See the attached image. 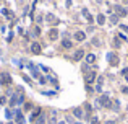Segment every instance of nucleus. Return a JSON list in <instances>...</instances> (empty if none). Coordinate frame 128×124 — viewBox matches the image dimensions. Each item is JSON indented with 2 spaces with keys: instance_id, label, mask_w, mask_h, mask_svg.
<instances>
[{
  "instance_id": "20",
  "label": "nucleus",
  "mask_w": 128,
  "mask_h": 124,
  "mask_svg": "<svg viewBox=\"0 0 128 124\" xmlns=\"http://www.w3.org/2000/svg\"><path fill=\"white\" fill-rule=\"evenodd\" d=\"M122 75L125 77V80L128 82V69H123V70H122Z\"/></svg>"
},
{
  "instance_id": "16",
  "label": "nucleus",
  "mask_w": 128,
  "mask_h": 124,
  "mask_svg": "<svg viewBox=\"0 0 128 124\" xmlns=\"http://www.w3.org/2000/svg\"><path fill=\"white\" fill-rule=\"evenodd\" d=\"M96 20H97V25H104V23H105V16L102 15V13H99Z\"/></svg>"
},
{
  "instance_id": "21",
  "label": "nucleus",
  "mask_w": 128,
  "mask_h": 124,
  "mask_svg": "<svg viewBox=\"0 0 128 124\" xmlns=\"http://www.w3.org/2000/svg\"><path fill=\"white\" fill-rule=\"evenodd\" d=\"M91 121H92V124H99V119H97L96 116H92V118H91Z\"/></svg>"
},
{
  "instance_id": "23",
  "label": "nucleus",
  "mask_w": 128,
  "mask_h": 124,
  "mask_svg": "<svg viewBox=\"0 0 128 124\" xmlns=\"http://www.w3.org/2000/svg\"><path fill=\"white\" fill-rule=\"evenodd\" d=\"M86 90H88V93H92V92H94V90H92V88H91L88 83H86Z\"/></svg>"
},
{
  "instance_id": "7",
  "label": "nucleus",
  "mask_w": 128,
  "mask_h": 124,
  "mask_svg": "<svg viewBox=\"0 0 128 124\" xmlns=\"http://www.w3.org/2000/svg\"><path fill=\"white\" fill-rule=\"evenodd\" d=\"M31 52H34V54H39V52H41V44L32 43V44H31Z\"/></svg>"
},
{
  "instance_id": "1",
  "label": "nucleus",
  "mask_w": 128,
  "mask_h": 124,
  "mask_svg": "<svg viewBox=\"0 0 128 124\" xmlns=\"http://www.w3.org/2000/svg\"><path fill=\"white\" fill-rule=\"evenodd\" d=\"M96 103H97V105H101V106H104V108H110V106H112V105H110V100H109V95H105V93L97 98Z\"/></svg>"
},
{
  "instance_id": "13",
  "label": "nucleus",
  "mask_w": 128,
  "mask_h": 124,
  "mask_svg": "<svg viewBox=\"0 0 128 124\" xmlns=\"http://www.w3.org/2000/svg\"><path fill=\"white\" fill-rule=\"evenodd\" d=\"M62 48L71 49V48H73V43H71V41H68V39H63V41H62Z\"/></svg>"
},
{
  "instance_id": "15",
  "label": "nucleus",
  "mask_w": 128,
  "mask_h": 124,
  "mask_svg": "<svg viewBox=\"0 0 128 124\" xmlns=\"http://www.w3.org/2000/svg\"><path fill=\"white\" fill-rule=\"evenodd\" d=\"M94 60H96V56L94 54H88L86 56V62H88V64H94Z\"/></svg>"
},
{
  "instance_id": "12",
  "label": "nucleus",
  "mask_w": 128,
  "mask_h": 124,
  "mask_svg": "<svg viewBox=\"0 0 128 124\" xmlns=\"http://www.w3.org/2000/svg\"><path fill=\"white\" fill-rule=\"evenodd\" d=\"M57 36H59V31H57V29H55V28H53V29H50V31H49V38L52 39V41H55V39H57Z\"/></svg>"
},
{
  "instance_id": "24",
  "label": "nucleus",
  "mask_w": 128,
  "mask_h": 124,
  "mask_svg": "<svg viewBox=\"0 0 128 124\" xmlns=\"http://www.w3.org/2000/svg\"><path fill=\"white\" fill-rule=\"evenodd\" d=\"M122 93H128V86H123V88H122Z\"/></svg>"
},
{
  "instance_id": "5",
  "label": "nucleus",
  "mask_w": 128,
  "mask_h": 124,
  "mask_svg": "<svg viewBox=\"0 0 128 124\" xmlns=\"http://www.w3.org/2000/svg\"><path fill=\"white\" fill-rule=\"evenodd\" d=\"M83 56H84V51H83V49H78V51L75 52V56H73V59H75L76 62H78V60L83 59Z\"/></svg>"
},
{
  "instance_id": "27",
  "label": "nucleus",
  "mask_w": 128,
  "mask_h": 124,
  "mask_svg": "<svg viewBox=\"0 0 128 124\" xmlns=\"http://www.w3.org/2000/svg\"><path fill=\"white\" fill-rule=\"evenodd\" d=\"M75 124H81V123H75Z\"/></svg>"
},
{
  "instance_id": "18",
  "label": "nucleus",
  "mask_w": 128,
  "mask_h": 124,
  "mask_svg": "<svg viewBox=\"0 0 128 124\" xmlns=\"http://www.w3.org/2000/svg\"><path fill=\"white\" fill-rule=\"evenodd\" d=\"M110 23H112V25H117V23H118V16L115 15V13L110 16Z\"/></svg>"
},
{
  "instance_id": "2",
  "label": "nucleus",
  "mask_w": 128,
  "mask_h": 124,
  "mask_svg": "<svg viewBox=\"0 0 128 124\" xmlns=\"http://www.w3.org/2000/svg\"><path fill=\"white\" fill-rule=\"evenodd\" d=\"M113 11H115V15H117V16H125L128 13L127 8L122 7V5H113Z\"/></svg>"
},
{
  "instance_id": "4",
  "label": "nucleus",
  "mask_w": 128,
  "mask_h": 124,
  "mask_svg": "<svg viewBox=\"0 0 128 124\" xmlns=\"http://www.w3.org/2000/svg\"><path fill=\"white\" fill-rule=\"evenodd\" d=\"M73 114H75L76 118H80V119H83V118L86 119V114H83V109L81 108H75L73 109Z\"/></svg>"
},
{
  "instance_id": "19",
  "label": "nucleus",
  "mask_w": 128,
  "mask_h": 124,
  "mask_svg": "<svg viewBox=\"0 0 128 124\" xmlns=\"http://www.w3.org/2000/svg\"><path fill=\"white\" fill-rule=\"evenodd\" d=\"M113 46H115V48H120V46H122V41H120V39H118L117 36L113 38Z\"/></svg>"
},
{
  "instance_id": "3",
  "label": "nucleus",
  "mask_w": 128,
  "mask_h": 124,
  "mask_svg": "<svg viewBox=\"0 0 128 124\" xmlns=\"http://www.w3.org/2000/svg\"><path fill=\"white\" fill-rule=\"evenodd\" d=\"M0 83H2V85H10V83H11V77H10V74H7V72L0 74Z\"/></svg>"
},
{
  "instance_id": "22",
  "label": "nucleus",
  "mask_w": 128,
  "mask_h": 124,
  "mask_svg": "<svg viewBox=\"0 0 128 124\" xmlns=\"http://www.w3.org/2000/svg\"><path fill=\"white\" fill-rule=\"evenodd\" d=\"M120 28H122L125 33H128V26H127V25H120Z\"/></svg>"
},
{
  "instance_id": "25",
  "label": "nucleus",
  "mask_w": 128,
  "mask_h": 124,
  "mask_svg": "<svg viewBox=\"0 0 128 124\" xmlns=\"http://www.w3.org/2000/svg\"><path fill=\"white\" fill-rule=\"evenodd\" d=\"M104 124H113V123H112V121H107V123H104Z\"/></svg>"
},
{
  "instance_id": "14",
  "label": "nucleus",
  "mask_w": 128,
  "mask_h": 124,
  "mask_svg": "<svg viewBox=\"0 0 128 124\" xmlns=\"http://www.w3.org/2000/svg\"><path fill=\"white\" fill-rule=\"evenodd\" d=\"M45 18H47V21H49V23H53V25H57V23H59V20H57V18H55L52 13H49Z\"/></svg>"
},
{
  "instance_id": "10",
  "label": "nucleus",
  "mask_w": 128,
  "mask_h": 124,
  "mask_svg": "<svg viewBox=\"0 0 128 124\" xmlns=\"http://www.w3.org/2000/svg\"><path fill=\"white\" fill-rule=\"evenodd\" d=\"M94 80H96V74H94V72H89V74L86 75V83H92Z\"/></svg>"
},
{
  "instance_id": "6",
  "label": "nucleus",
  "mask_w": 128,
  "mask_h": 124,
  "mask_svg": "<svg viewBox=\"0 0 128 124\" xmlns=\"http://www.w3.org/2000/svg\"><path fill=\"white\" fill-rule=\"evenodd\" d=\"M75 39L81 43V41H84V39H86V34H84L83 31H76V33H75Z\"/></svg>"
},
{
  "instance_id": "17",
  "label": "nucleus",
  "mask_w": 128,
  "mask_h": 124,
  "mask_svg": "<svg viewBox=\"0 0 128 124\" xmlns=\"http://www.w3.org/2000/svg\"><path fill=\"white\" fill-rule=\"evenodd\" d=\"M83 15H84V18L88 20V21H92V16L89 15V11H88V10H83Z\"/></svg>"
},
{
  "instance_id": "8",
  "label": "nucleus",
  "mask_w": 128,
  "mask_h": 124,
  "mask_svg": "<svg viewBox=\"0 0 128 124\" xmlns=\"http://www.w3.org/2000/svg\"><path fill=\"white\" fill-rule=\"evenodd\" d=\"M107 59H109V62H110L112 65H117V62H118V57H117V56H113L112 52L107 56Z\"/></svg>"
},
{
  "instance_id": "26",
  "label": "nucleus",
  "mask_w": 128,
  "mask_h": 124,
  "mask_svg": "<svg viewBox=\"0 0 128 124\" xmlns=\"http://www.w3.org/2000/svg\"><path fill=\"white\" fill-rule=\"evenodd\" d=\"M57 124H65V123H57Z\"/></svg>"
},
{
  "instance_id": "28",
  "label": "nucleus",
  "mask_w": 128,
  "mask_h": 124,
  "mask_svg": "<svg viewBox=\"0 0 128 124\" xmlns=\"http://www.w3.org/2000/svg\"><path fill=\"white\" fill-rule=\"evenodd\" d=\"M0 124H2V123H0Z\"/></svg>"
},
{
  "instance_id": "11",
  "label": "nucleus",
  "mask_w": 128,
  "mask_h": 124,
  "mask_svg": "<svg viewBox=\"0 0 128 124\" xmlns=\"http://www.w3.org/2000/svg\"><path fill=\"white\" fill-rule=\"evenodd\" d=\"M28 67H29V70H31V72H32V75L36 77V78H39V77H41V75H39V72H38V69H36V67H34V65H32L31 62L28 64Z\"/></svg>"
},
{
  "instance_id": "9",
  "label": "nucleus",
  "mask_w": 128,
  "mask_h": 124,
  "mask_svg": "<svg viewBox=\"0 0 128 124\" xmlns=\"http://www.w3.org/2000/svg\"><path fill=\"white\" fill-rule=\"evenodd\" d=\"M32 123H34V124H45V116H44V114H39Z\"/></svg>"
}]
</instances>
